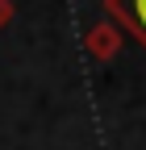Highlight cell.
Instances as JSON below:
<instances>
[{
	"instance_id": "6da1fadb",
	"label": "cell",
	"mask_w": 146,
	"mask_h": 150,
	"mask_svg": "<svg viewBox=\"0 0 146 150\" xmlns=\"http://www.w3.org/2000/svg\"><path fill=\"white\" fill-rule=\"evenodd\" d=\"M104 13L121 33H130L146 50V0H104Z\"/></svg>"
},
{
	"instance_id": "3957f363",
	"label": "cell",
	"mask_w": 146,
	"mask_h": 150,
	"mask_svg": "<svg viewBox=\"0 0 146 150\" xmlns=\"http://www.w3.org/2000/svg\"><path fill=\"white\" fill-rule=\"evenodd\" d=\"M13 13H17V8H13V0H0V29L13 21Z\"/></svg>"
},
{
	"instance_id": "7a4b0ae2",
	"label": "cell",
	"mask_w": 146,
	"mask_h": 150,
	"mask_svg": "<svg viewBox=\"0 0 146 150\" xmlns=\"http://www.w3.org/2000/svg\"><path fill=\"white\" fill-rule=\"evenodd\" d=\"M121 42H125V33L113 25V21H100L84 33V50L92 54L96 63H113L117 54H121Z\"/></svg>"
}]
</instances>
